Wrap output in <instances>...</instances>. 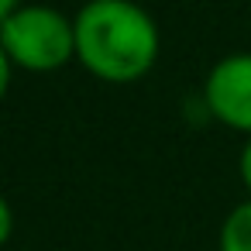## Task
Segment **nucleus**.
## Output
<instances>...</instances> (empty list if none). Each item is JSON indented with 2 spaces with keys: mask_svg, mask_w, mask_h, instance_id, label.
<instances>
[{
  "mask_svg": "<svg viewBox=\"0 0 251 251\" xmlns=\"http://www.w3.org/2000/svg\"><path fill=\"white\" fill-rule=\"evenodd\" d=\"M0 11H4V18L14 14V0H0Z\"/></svg>",
  "mask_w": 251,
  "mask_h": 251,
  "instance_id": "obj_6",
  "label": "nucleus"
},
{
  "mask_svg": "<svg viewBox=\"0 0 251 251\" xmlns=\"http://www.w3.org/2000/svg\"><path fill=\"white\" fill-rule=\"evenodd\" d=\"M76 52V28L49 7H21L4 18V55L28 69L62 66Z\"/></svg>",
  "mask_w": 251,
  "mask_h": 251,
  "instance_id": "obj_2",
  "label": "nucleus"
},
{
  "mask_svg": "<svg viewBox=\"0 0 251 251\" xmlns=\"http://www.w3.org/2000/svg\"><path fill=\"white\" fill-rule=\"evenodd\" d=\"M220 251H251V203H241L227 213L220 227Z\"/></svg>",
  "mask_w": 251,
  "mask_h": 251,
  "instance_id": "obj_4",
  "label": "nucleus"
},
{
  "mask_svg": "<svg viewBox=\"0 0 251 251\" xmlns=\"http://www.w3.org/2000/svg\"><path fill=\"white\" fill-rule=\"evenodd\" d=\"M76 52L103 79H138L158 49L151 18L131 0H90L76 18Z\"/></svg>",
  "mask_w": 251,
  "mask_h": 251,
  "instance_id": "obj_1",
  "label": "nucleus"
},
{
  "mask_svg": "<svg viewBox=\"0 0 251 251\" xmlns=\"http://www.w3.org/2000/svg\"><path fill=\"white\" fill-rule=\"evenodd\" d=\"M241 176H244V182H248V189H251V141H248L244 151H241Z\"/></svg>",
  "mask_w": 251,
  "mask_h": 251,
  "instance_id": "obj_5",
  "label": "nucleus"
},
{
  "mask_svg": "<svg viewBox=\"0 0 251 251\" xmlns=\"http://www.w3.org/2000/svg\"><path fill=\"white\" fill-rule=\"evenodd\" d=\"M206 103L220 121L251 131V55H230L213 66L206 76Z\"/></svg>",
  "mask_w": 251,
  "mask_h": 251,
  "instance_id": "obj_3",
  "label": "nucleus"
}]
</instances>
